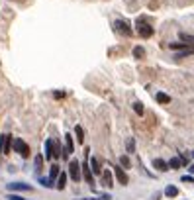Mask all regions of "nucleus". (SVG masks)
Here are the masks:
<instances>
[{"label": "nucleus", "instance_id": "nucleus-1", "mask_svg": "<svg viewBox=\"0 0 194 200\" xmlns=\"http://www.w3.org/2000/svg\"><path fill=\"white\" fill-rule=\"evenodd\" d=\"M153 32H155V29L151 28V24H145V16H139L137 18V33L143 39H147V38H151V35H153Z\"/></svg>", "mask_w": 194, "mask_h": 200}, {"label": "nucleus", "instance_id": "nucleus-2", "mask_svg": "<svg viewBox=\"0 0 194 200\" xmlns=\"http://www.w3.org/2000/svg\"><path fill=\"white\" fill-rule=\"evenodd\" d=\"M12 149L16 151V153L20 155V157H24V159H28V157H29V145L24 141V139H20V137H14Z\"/></svg>", "mask_w": 194, "mask_h": 200}, {"label": "nucleus", "instance_id": "nucleus-3", "mask_svg": "<svg viewBox=\"0 0 194 200\" xmlns=\"http://www.w3.org/2000/svg\"><path fill=\"white\" fill-rule=\"evenodd\" d=\"M114 29L118 33H122V35H125V38H130V35L133 33V29H131V26L130 24H125L124 20H116L114 22Z\"/></svg>", "mask_w": 194, "mask_h": 200}, {"label": "nucleus", "instance_id": "nucleus-4", "mask_svg": "<svg viewBox=\"0 0 194 200\" xmlns=\"http://www.w3.org/2000/svg\"><path fill=\"white\" fill-rule=\"evenodd\" d=\"M80 169H83V167H80V163L79 161H71L69 163V177H71V179L74 181V182H79L80 181Z\"/></svg>", "mask_w": 194, "mask_h": 200}, {"label": "nucleus", "instance_id": "nucleus-5", "mask_svg": "<svg viewBox=\"0 0 194 200\" xmlns=\"http://www.w3.org/2000/svg\"><path fill=\"white\" fill-rule=\"evenodd\" d=\"M114 175H116V179H118V182L122 184V187H128L130 184V177L125 175V171H124V167H114Z\"/></svg>", "mask_w": 194, "mask_h": 200}, {"label": "nucleus", "instance_id": "nucleus-6", "mask_svg": "<svg viewBox=\"0 0 194 200\" xmlns=\"http://www.w3.org/2000/svg\"><path fill=\"white\" fill-rule=\"evenodd\" d=\"M74 151V143H73V136H71V133H67V136H65V149H63V155H61V157L63 159H69V155Z\"/></svg>", "mask_w": 194, "mask_h": 200}, {"label": "nucleus", "instance_id": "nucleus-7", "mask_svg": "<svg viewBox=\"0 0 194 200\" xmlns=\"http://www.w3.org/2000/svg\"><path fill=\"white\" fill-rule=\"evenodd\" d=\"M83 173H84V179H86V182H88V187L90 188H94L96 184H94V179H92V169H90V165L86 163V155H84V163H83Z\"/></svg>", "mask_w": 194, "mask_h": 200}, {"label": "nucleus", "instance_id": "nucleus-8", "mask_svg": "<svg viewBox=\"0 0 194 200\" xmlns=\"http://www.w3.org/2000/svg\"><path fill=\"white\" fill-rule=\"evenodd\" d=\"M45 159H55V141L53 139L45 141Z\"/></svg>", "mask_w": 194, "mask_h": 200}, {"label": "nucleus", "instance_id": "nucleus-9", "mask_svg": "<svg viewBox=\"0 0 194 200\" xmlns=\"http://www.w3.org/2000/svg\"><path fill=\"white\" fill-rule=\"evenodd\" d=\"M153 167L157 169V171H171V167H169V161H165V159H153Z\"/></svg>", "mask_w": 194, "mask_h": 200}, {"label": "nucleus", "instance_id": "nucleus-10", "mask_svg": "<svg viewBox=\"0 0 194 200\" xmlns=\"http://www.w3.org/2000/svg\"><path fill=\"white\" fill-rule=\"evenodd\" d=\"M192 55H194V45L176 51V53H175V59H184V57H192Z\"/></svg>", "mask_w": 194, "mask_h": 200}, {"label": "nucleus", "instance_id": "nucleus-11", "mask_svg": "<svg viewBox=\"0 0 194 200\" xmlns=\"http://www.w3.org/2000/svg\"><path fill=\"white\" fill-rule=\"evenodd\" d=\"M102 187H106V188L114 187V181H112V171H102Z\"/></svg>", "mask_w": 194, "mask_h": 200}, {"label": "nucleus", "instance_id": "nucleus-12", "mask_svg": "<svg viewBox=\"0 0 194 200\" xmlns=\"http://www.w3.org/2000/svg\"><path fill=\"white\" fill-rule=\"evenodd\" d=\"M6 187H8V190H32V184H26V182H10Z\"/></svg>", "mask_w": 194, "mask_h": 200}, {"label": "nucleus", "instance_id": "nucleus-13", "mask_svg": "<svg viewBox=\"0 0 194 200\" xmlns=\"http://www.w3.org/2000/svg\"><path fill=\"white\" fill-rule=\"evenodd\" d=\"M59 175H61V167H59L57 163H53V165H51V169H49V179H51V181L55 182Z\"/></svg>", "mask_w": 194, "mask_h": 200}, {"label": "nucleus", "instance_id": "nucleus-14", "mask_svg": "<svg viewBox=\"0 0 194 200\" xmlns=\"http://www.w3.org/2000/svg\"><path fill=\"white\" fill-rule=\"evenodd\" d=\"M133 57H135V59H145L147 57L145 47L143 45H135V47H133Z\"/></svg>", "mask_w": 194, "mask_h": 200}, {"label": "nucleus", "instance_id": "nucleus-15", "mask_svg": "<svg viewBox=\"0 0 194 200\" xmlns=\"http://www.w3.org/2000/svg\"><path fill=\"white\" fill-rule=\"evenodd\" d=\"M55 187L59 188V190H63L65 187H67V173H61L57 177V182H55Z\"/></svg>", "mask_w": 194, "mask_h": 200}, {"label": "nucleus", "instance_id": "nucleus-16", "mask_svg": "<svg viewBox=\"0 0 194 200\" xmlns=\"http://www.w3.org/2000/svg\"><path fill=\"white\" fill-rule=\"evenodd\" d=\"M12 143H14V137L6 133V139H4V155H8L12 151Z\"/></svg>", "mask_w": 194, "mask_h": 200}, {"label": "nucleus", "instance_id": "nucleus-17", "mask_svg": "<svg viewBox=\"0 0 194 200\" xmlns=\"http://www.w3.org/2000/svg\"><path fill=\"white\" fill-rule=\"evenodd\" d=\"M178 39L184 41V43H188V45H194V35H190V33L181 32V33H178Z\"/></svg>", "mask_w": 194, "mask_h": 200}, {"label": "nucleus", "instance_id": "nucleus-18", "mask_svg": "<svg viewBox=\"0 0 194 200\" xmlns=\"http://www.w3.org/2000/svg\"><path fill=\"white\" fill-rule=\"evenodd\" d=\"M165 194H167L169 198H175V196H178V188L175 187V184H169V187L165 188Z\"/></svg>", "mask_w": 194, "mask_h": 200}, {"label": "nucleus", "instance_id": "nucleus-19", "mask_svg": "<svg viewBox=\"0 0 194 200\" xmlns=\"http://www.w3.org/2000/svg\"><path fill=\"white\" fill-rule=\"evenodd\" d=\"M169 47L173 49V51H181V49H184V47H190L188 43H184V41H181L178 39V43H169Z\"/></svg>", "mask_w": 194, "mask_h": 200}, {"label": "nucleus", "instance_id": "nucleus-20", "mask_svg": "<svg viewBox=\"0 0 194 200\" xmlns=\"http://www.w3.org/2000/svg\"><path fill=\"white\" fill-rule=\"evenodd\" d=\"M133 112H135L137 116H143V114H145V108H143V104H141L139 100L133 102Z\"/></svg>", "mask_w": 194, "mask_h": 200}, {"label": "nucleus", "instance_id": "nucleus-21", "mask_svg": "<svg viewBox=\"0 0 194 200\" xmlns=\"http://www.w3.org/2000/svg\"><path fill=\"white\" fill-rule=\"evenodd\" d=\"M74 136H77V141L84 143V131H83V128H80V126H74Z\"/></svg>", "mask_w": 194, "mask_h": 200}, {"label": "nucleus", "instance_id": "nucleus-22", "mask_svg": "<svg viewBox=\"0 0 194 200\" xmlns=\"http://www.w3.org/2000/svg\"><path fill=\"white\" fill-rule=\"evenodd\" d=\"M157 102H159V104H169V102H171V96L165 94V92H159V94H157Z\"/></svg>", "mask_w": 194, "mask_h": 200}, {"label": "nucleus", "instance_id": "nucleus-23", "mask_svg": "<svg viewBox=\"0 0 194 200\" xmlns=\"http://www.w3.org/2000/svg\"><path fill=\"white\" fill-rule=\"evenodd\" d=\"M90 169H92L94 175H100V173H102V171H100V161H98V159H92V161H90Z\"/></svg>", "mask_w": 194, "mask_h": 200}, {"label": "nucleus", "instance_id": "nucleus-24", "mask_svg": "<svg viewBox=\"0 0 194 200\" xmlns=\"http://www.w3.org/2000/svg\"><path fill=\"white\" fill-rule=\"evenodd\" d=\"M181 165H182L181 157H173V159L169 161V167H171V169H181Z\"/></svg>", "mask_w": 194, "mask_h": 200}, {"label": "nucleus", "instance_id": "nucleus-25", "mask_svg": "<svg viewBox=\"0 0 194 200\" xmlns=\"http://www.w3.org/2000/svg\"><path fill=\"white\" fill-rule=\"evenodd\" d=\"M125 149H128V153L135 151V139H133V137H130L128 141H125Z\"/></svg>", "mask_w": 194, "mask_h": 200}, {"label": "nucleus", "instance_id": "nucleus-26", "mask_svg": "<svg viewBox=\"0 0 194 200\" xmlns=\"http://www.w3.org/2000/svg\"><path fill=\"white\" fill-rule=\"evenodd\" d=\"M120 165H122L124 169H130V167H131V161H130L128 155H122V157H120Z\"/></svg>", "mask_w": 194, "mask_h": 200}, {"label": "nucleus", "instance_id": "nucleus-27", "mask_svg": "<svg viewBox=\"0 0 194 200\" xmlns=\"http://www.w3.org/2000/svg\"><path fill=\"white\" fill-rule=\"evenodd\" d=\"M79 200H112V196L110 194H100L96 198H79Z\"/></svg>", "mask_w": 194, "mask_h": 200}, {"label": "nucleus", "instance_id": "nucleus-28", "mask_svg": "<svg viewBox=\"0 0 194 200\" xmlns=\"http://www.w3.org/2000/svg\"><path fill=\"white\" fill-rule=\"evenodd\" d=\"M41 165H43V157H41V155H37V157H35V171L37 173L41 171Z\"/></svg>", "mask_w": 194, "mask_h": 200}, {"label": "nucleus", "instance_id": "nucleus-29", "mask_svg": "<svg viewBox=\"0 0 194 200\" xmlns=\"http://www.w3.org/2000/svg\"><path fill=\"white\" fill-rule=\"evenodd\" d=\"M39 182L43 184V187H45V188H51V187H53V181H51V179H39Z\"/></svg>", "mask_w": 194, "mask_h": 200}, {"label": "nucleus", "instance_id": "nucleus-30", "mask_svg": "<svg viewBox=\"0 0 194 200\" xmlns=\"http://www.w3.org/2000/svg\"><path fill=\"white\" fill-rule=\"evenodd\" d=\"M6 200H26V198H22V196H18V194H8V196H6Z\"/></svg>", "mask_w": 194, "mask_h": 200}, {"label": "nucleus", "instance_id": "nucleus-31", "mask_svg": "<svg viewBox=\"0 0 194 200\" xmlns=\"http://www.w3.org/2000/svg\"><path fill=\"white\" fill-rule=\"evenodd\" d=\"M182 182H194V177L192 175H184L182 177Z\"/></svg>", "mask_w": 194, "mask_h": 200}, {"label": "nucleus", "instance_id": "nucleus-32", "mask_svg": "<svg viewBox=\"0 0 194 200\" xmlns=\"http://www.w3.org/2000/svg\"><path fill=\"white\" fill-rule=\"evenodd\" d=\"M4 139H6V133L0 136V153H4Z\"/></svg>", "mask_w": 194, "mask_h": 200}, {"label": "nucleus", "instance_id": "nucleus-33", "mask_svg": "<svg viewBox=\"0 0 194 200\" xmlns=\"http://www.w3.org/2000/svg\"><path fill=\"white\" fill-rule=\"evenodd\" d=\"M188 173L194 175V163H190V165H188Z\"/></svg>", "mask_w": 194, "mask_h": 200}, {"label": "nucleus", "instance_id": "nucleus-34", "mask_svg": "<svg viewBox=\"0 0 194 200\" xmlns=\"http://www.w3.org/2000/svg\"><path fill=\"white\" fill-rule=\"evenodd\" d=\"M55 94V98H63V96H65V92H53Z\"/></svg>", "mask_w": 194, "mask_h": 200}, {"label": "nucleus", "instance_id": "nucleus-35", "mask_svg": "<svg viewBox=\"0 0 194 200\" xmlns=\"http://www.w3.org/2000/svg\"><path fill=\"white\" fill-rule=\"evenodd\" d=\"M190 157H192V159H194V151H192V153H190Z\"/></svg>", "mask_w": 194, "mask_h": 200}]
</instances>
